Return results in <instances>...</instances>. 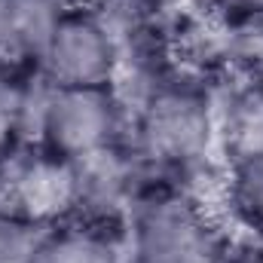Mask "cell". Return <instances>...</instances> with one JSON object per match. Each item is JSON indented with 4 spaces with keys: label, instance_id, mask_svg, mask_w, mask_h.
Here are the masks:
<instances>
[{
    "label": "cell",
    "instance_id": "obj_13",
    "mask_svg": "<svg viewBox=\"0 0 263 263\" xmlns=\"http://www.w3.org/2000/svg\"><path fill=\"white\" fill-rule=\"evenodd\" d=\"M132 6H138V9H144V12H153V15H162L168 6H172V0H126Z\"/></svg>",
    "mask_w": 263,
    "mask_h": 263
},
{
    "label": "cell",
    "instance_id": "obj_6",
    "mask_svg": "<svg viewBox=\"0 0 263 263\" xmlns=\"http://www.w3.org/2000/svg\"><path fill=\"white\" fill-rule=\"evenodd\" d=\"M28 263H126V230L73 217L46 230Z\"/></svg>",
    "mask_w": 263,
    "mask_h": 263
},
{
    "label": "cell",
    "instance_id": "obj_7",
    "mask_svg": "<svg viewBox=\"0 0 263 263\" xmlns=\"http://www.w3.org/2000/svg\"><path fill=\"white\" fill-rule=\"evenodd\" d=\"M217 138L230 165L263 159V80H242L217 107Z\"/></svg>",
    "mask_w": 263,
    "mask_h": 263
},
{
    "label": "cell",
    "instance_id": "obj_2",
    "mask_svg": "<svg viewBox=\"0 0 263 263\" xmlns=\"http://www.w3.org/2000/svg\"><path fill=\"white\" fill-rule=\"evenodd\" d=\"M126 263H227L220 214L190 184H153L129 214Z\"/></svg>",
    "mask_w": 263,
    "mask_h": 263
},
{
    "label": "cell",
    "instance_id": "obj_4",
    "mask_svg": "<svg viewBox=\"0 0 263 263\" xmlns=\"http://www.w3.org/2000/svg\"><path fill=\"white\" fill-rule=\"evenodd\" d=\"M37 73L52 86H117L120 49L101 6H67Z\"/></svg>",
    "mask_w": 263,
    "mask_h": 263
},
{
    "label": "cell",
    "instance_id": "obj_8",
    "mask_svg": "<svg viewBox=\"0 0 263 263\" xmlns=\"http://www.w3.org/2000/svg\"><path fill=\"white\" fill-rule=\"evenodd\" d=\"M40 73L6 67L0 70V159L34 141V117L40 101Z\"/></svg>",
    "mask_w": 263,
    "mask_h": 263
},
{
    "label": "cell",
    "instance_id": "obj_11",
    "mask_svg": "<svg viewBox=\"0 0 263 263\" xmlns=\"http://www.w3.org/2000/svg\"><path fill=\"white\" fill-rule=\"evenodd\" d=\"M43 233L0 208V263H28Z\"/></svg>",
    "mask_w": 263,
    "mask_h": 263
},
{
    "label": "cell",
    "instance_id": "obj_14",
    "mask_svg": "<svg viewBox=\"0 0 263 263\" xmlns=\"http://www.w3.org/2000/svg\"><path fill=\"white\" fill-rule=\"evenodd\" d=\"M65 6H98L101 0H62Z\"/></svg>",
    "mask_w": 263,
    "mask_h": 263
},
{
    "label": "cell",
    "instance_id": "obj_1",
    "mask_svg": "<svg viewBox=\"0 0 263 263\" xmlns=\"http://www.w3.org/2000/svg\"><path fill=\"white\" fill-rule=\"evenodd\" d=\"M214 138L217 104L208 80L175 70L135 101L129 144L156 178L193 181L205 168Z\"/></svg>",
    "mask_w": 263,
    "mask_h": 263
},
{
    "label": "cell",
    "instance_id": "obj_12",
    "mask_svg": "<svg viewBox=\"0 0 263 263\" xmlns=\"http://www.w3.org/2000/svg\"><path fill=\"white\" fill-rule=\"evenodd\" d=\"M208 3H211V12H217L227 22L263 12V0H208Z\"/></svg>",
    "mask_w": 263,
    "mask_h": 263
},
{
    "label": "cell",
    "instance_id": "obj_10",
    "mask_svg": "<svg viewBox=\"0 0 263 263\" xmlns=\"http://www.w3.org/2000/svg\"><path fill=\"white\" fill-rule=\"evenodd\" d=\"M227 59L242 80H263V12L227 22Z\"/></svg>",
    "mask_w": 263,
    "mask_h": 263
},
{
    "label": "cell",
    "instance_id": "obj_3",
    "mask_svg": "<svg viewBox=\"0 0 263 263\" xmlns=\"http://www.w3.org/2000/svg\"><path fill=\"white\" fill-rule=\"evenodd\" d=\"M43 80V77H40ZM129 104L117 86H52L43 80L34 141L73 162L129 141Z\"/></svg>",
    "mask_w": 263,
    "mask_h": 263
},
{
    "label": "cell",
    "instance_id": "obj_5",
    "mask_svg": "<svg viewBox=\"0 0 263 263\" xmlns=\"http://www.w3.org/2000/svg\"><path fill=\"white\" fill-rule=\"evenodd\" d=\"M67 6L62 0H0V55L12 67L37 70Z\"/></svg>",
    "mask_w": 263,
    "mask_h": 263
},
{
    "label": "cell",
    "instance_id": "obj_15",
    "mask_svg": "<svg viewBox=\"0 0 263 263\" xmlns=\"http://www.w3.org/2000/svg\"><path fill=\"white\" fill-rule=\"evenodd\" d=\"M248 263H263V254H260V257H257V260H248Z\"/></svg>",
    "mask_w": 263,
    "mask_h": 263
},
{
    "label": "cell",
    "instance_id": "obj_9",
    "mask_svg": "<svg viewBox=\"0 0 263 263\" xmlns=\"http://www.w3.org/2000/svg\"><path fill=\"white\" fill-rule=\"evenodd\" d=\"M223 184H227L223 205L230 217L248 233L263 239V159L230 165L223 175Z\"/></svg>",
    "mask_w": 263,
    "mask_h": 263
}]
</instances>
